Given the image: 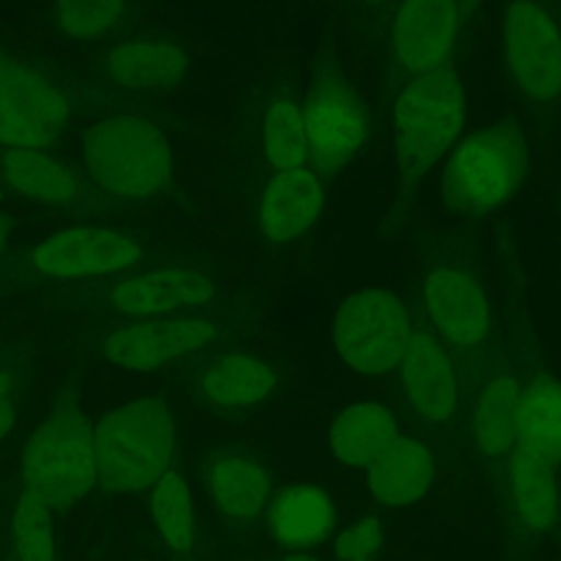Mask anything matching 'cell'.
<instances>
[{"mask_svg":"<svg viewBox=\"0 0 561 561\" xmlns=\"http://www.w3.org/2000/svg\"><path fill=\"white\" fill-rule=\"evenodd\" d=\"M434 471L432 451L421 440L399 434L366 467V484L379 504L408 506L430 491Z\"/></svg>","mask_w":561,"mask_h":561,"instance_id":"20","label":"cell"},{"mask_svg":"<svg viewBox=\"0 0 561 561\" xmlns=\"http://www.w3.org/2000/svg\"><path fill=\"white\" fill-rule=\"evenodd\" d=\"M18 405V381L11 373L0 370V438L11 430Z\"/></svg>","mask_w":561,"mask_h":561,"instance_id":"32","label":"cell"},{"mask_svg":"<svg viewBox=\"0 0 561 561\" xmlns=\"http://www.w3.org/2000/svg\"><path fill=\"white\" fill-rule=\"evenodd\" d=\"M386 539L383 524L377 517H359L346 524L333 537V557L337 561H370Z\"/></svg>","mask_w":561,"mask_h":561,"instance_id":"31","label":"cell"},{"mask_svg":"<svg viewBox=\"0 0 561 561\" xmlns=\"http://www.w3.org/2000/svg\"><path fill=\"white\" fill-rule=\"evenodd\" d=\"M213 296L210 276L180 265L123 276L110 289L112 307L136 320L184 316L210 302Z\"/></svg>","mask_w":561,"mask_h":561,"instance_id":"11","label":"cell"},{"mask_svg":"<svg viewBox=\"0 0 561 561\" xmlns=\"http://www.w3.org/2000/svg\"><path fill=\"white\" fill-rule=\"evenodd\" d=\"M458 35V0H401L392 22V48L414 75L443 68Z\"/></svg>","mask_w":561,"mask_h":561,"instance_id":"14","label":"cell"},{"mask_svg":"<svg viewBox=\"0 0 561 561\" xmlns=\"http://www.w3.org/2000/svg\"><path fill=\"white\" fill-rule=\"evenodd\" d=\"M283 561H322L309 552H289L287 557H283Z\"/></svg>","mask_w":561,"mask_h":561,"instance_id":"33","label":"cell"},{"mask_svg":"<svg viewBox=\"0 0 561 561\" xmlns=\"http://www.w3.org/2000/svg\"><path fill=\"white\" fill-rule=\"evenodd\" d=\"M202 478L215 506L234 522H252L270 506V471L252 456L221 451L206 462Z\"/></svg>","mask_w":561,"mask_h":561,"instance_id":"17","label":"cell"},{"mask_svg":"<svg viewBox=\"0 0 561 561\" xmlns=\"http://www.w3.org/2000/svg\"><path fill=\"white\" fill-rule=\"evenodd\" d=\"M103 70L127 90H167L186 77L188 55L171 39L131 37L105 55Z\"/></svg>","mask_w":561,"mask_h":561,"instance_id":"19","label":"cell"},{"mask_svg":"<svg viewBox=\"0 0 561 561\" xmlns=\"http://www.w3.org/2000/svg\"><path fill=\"white\" fill-rule=\"evenodd\" d=\"M423 305L436 333L454 346H478L489 333V300L482 287L460 270L430 272L423 280Z\"/></svg>","mask_w":561,"mask_h":561,"instance_id":"13","label":"cell"},{"mask_svg":"<svg viewBox=\"0 0 561 561\" xmlns=\"http://www.w3.org/2000/svg\"><path fill=\"white\" fill-rule=\"evenodd\" d=\"M215 333L210 320L193 313L136 320L112 331L101 353L118 368L147 373L204 348Z\"/></svg>","mask_w":561,"mask_h":561,"instance_id":"10","label":"cell"},{"mask_svg":"<svg viewBox=\"0 0 561 561\" xmlns=\"http://www.w3.org/2000/svg\"><path fill=\"white\" fill-rule=\"evenodd\" d=\"M278 383L276 370L245 353L213 359L199 377L202 397L217 408H248L261 403Z\"/></svg>","mask_w":561,"mask_h":561,"instance_id":"23","label":"cell"},{"mask_svg":"<svg viewBox=\"0 0 561 561\" xmlns=\"http://www.w3.org/2000/svg\"><path fill=\"white\" fill-rule=\"evenodd\" d=\"M508 456V502L517 522L535 535L550 530L559 517L554 467L519 447Z\"/></svg>","mask_w":561,"mask_h":561,"instance_id":"22","label":"cell"},{"mask_svg":"<svg viewBox=\"0 0 561 561\" xmlns=\"http://www.w3.org/2000/svg\"><path fill=\"white\" fill-rule=\"evenodd\" d=\"M324 195L318 178L298 167L276 171L259 202L261 232L276 243L300 237L320 215Z\"/></svg>","mask_w":561,"mask_h":561,"instance_id":"18","label":"cell"},{"mask_svg":"<svg viewBox=\"0 0 561 561\" xmlns=\"http://www.w3.org/2000/svg\"><path fill=\"white\" fill-rule=\"evenodd\" d=\"M175 430L158 397H138L110 410L94 427L99 484L116 495L147 491L169 471Z\"/></svg>","mask_w":561,"mask_h":561,"instance_id":"2","label":"cell"},{"mask_svg":"<svg viewBox=\"0 0 561 561\" xmlns=\"http://www.w3.org/2000/svg\"><path fill=\"white\" fill-rule=\"evenodd\" d=\"M2 178L31 202L66 204L79 193L75 171L44 149H7L2 153Z\"/></svg>","mask_w":561,"mask_h":561,"instance_id":"25","label":"cell"},{"mask_svg":"<svg viewBox=\"0 0 561 561\" xmlns=\"http://www.w3.org/2000/svg\"><path fill=\"white\" fill-rule=\"evenodd\" d=\"M125 13V0H55V26L75 42H96L112 33Z\"/></svg>","mask_w":561,"mask_h":561,"instance_id":"29","label":"cell"},{"mask_svg":"<svg viewBox=\"0 0 561 561\" xmlns=\"http://www.w3.org/2000/svg\"><path fill=\"white\" fill-rule=\"evenodd\" d=\"M70 121L66 92L37 68L0 50V145L42 149Z\"/></svg>","mask_w":561,"mask_h":561,"instance_id":"7","label":"cell"},{"mask_svg":"<svg viewBox=\"0 0 561 561\" xmlns=\"http://www.w3.org/2000/svg\"><path fill=\"white\" fill-rule=\"evenodd\" d=\"M81 158L92 184L123 202L162 193L171 184L175 164L167 134L136 114H112L90 125Z\"/></svg>","mask_w":561,"mask_h":561,"instance_id":"1","label":"cell"},{"mask_svg":"<svg viewBox=\"0 0 561 561\" xmlns=\"http://www.w3.org/2000/svg\"><path fill=\"white\" fill-rule=\"evenodd\" d=\"M149 508L164 546L173 552H188L195 543L197 524L191 491L178 471L169 469L156 480L151 486Z\"/></svg>","mask_w":561,"mask_h":561,"instance_id":"27","label":"cell"},{"mask_svg":"<svg viewBox=\"0 0 561 561\" xmlns=\"http://www.w3.org/2000/svg\"><path fill=\"white\" fill-rule=\"evenodd\" d=\"M96 482L94 427L72 408L57 410L24 447V491L39 497L50 511H66Z\"/></svg>","mask_w":561,"mask_h":561,"instance_id":"3","label":"cell"},{"mask_svg":"<svg viewBox=\"0 0 561 561\" xmlns=\"http://www.w3.org/2000/svg\"><path fill=\"white\" fill-rule=\"evenodd\" d=\"M515 447L552 467L561 462V383L535 379L522 388Z\"/></svg>","mask_w":561,"mask_h":561,"instance_id":"24","label":"cell"},{"mask_svg":"<svg viewBox=\"0 0 561 561\" xmlns=\"http://www.w3.org/2000/svg\"><path fill=\"white\" fill-rule=\"evenodd\" d=\"M412 335L401 298L388 289H364L348 296L333 316L337 357L355 373L377 377L394 370Z\"/></svg>","mask_w":561,"mask_h":561,"instance_id":"6","label":"cell"},{"mask_svg":"<svg viewBox=\"0 0 561 561\" xmlns=\"http://www.w3.org/2000/svg\"><path fill=\"white\" fill-rule=\"evenodd\" d=\"M307 129L302 110L291 101H274L263 121V149L276 171L298 169L307 158Z\"/></svg>","mask_w":561,"mask_h":561,"instance_id":"28","label":"cell"},{"mask_svg":"<svg viewBox=\"0 0 561 561\" xmlns=\"http://www.w3.org/2000/svg\"><path fill=\"white\" fill-rule=\"evenodd\" d=\"M399 436L397 416L381 401L364 399L342 408L327 432V447L344 467H368Z\"/></svg>","mask_w":561,"mask_h":561,"instance_id":"21","label":"cell"},{"mask_svg":"<svg viewBox=\"0 0 561 561\" xmlns=\"http://www.w3.org/2000/svg\"><path fill=\"white\" fill-rule=\"evenodd\" d=\"M528 149L517 127H491L460 140L443 171L447 206L480 215L508 202L524 182Z\"/></svg>","mask_w":561,"mask_h":561,"instance_id":"4","label":"cell"},{"mask_svg":"<svg viewBox=\"0 0 561 561\" xmlns=\"http://www.w3.org/2000/svg\"><path fill=\"white\" fill-rule=\"evenodd\" d=\"M504 57L515 85L533 101L561 94V28L535 0H515L504 15Z\"/></svg>","mask_w":561,"mask_h":561,"instance_id":"8","label":"cell"},{"mask_svg":"<svg viewBox=\"0 0 561 561\" xmlns=\"http://www.w3.org/2000/svg\"><path fill=\"white\" fill-rule=\"evenodd\" d=\"M522 386L511 375L489 379L471 405V438L486 456H506L515 449L517 403Z\"/></svg>","mask_w":561,"mask_h":561,"instance_id":"26","label":"cell"},{"mask_svg":"<svg viewBox=\"0 0 561 561\" xmlns=\"http://www.w3.org/2000/svg\"><path fill=\"white\" fill-rule=\"evenodd\" d=\"M142 259V245L114 228L72 226L42 239L28 252V265L48 278H101L125 272Z\"/></svg>","mask_w":561,"mask_h":561,"instance_id":"9","label":"cell"},{"mask_svg":"<svg viewBox=\"0 0 561 561\" xmlns=\"http://www.w3.org/2000/svg\"><path fill=\"white\" fill-rule=\"evenodd\" d=\"M13 541L18 561H55L53 511L26 491L13 506Z\"/></svg>","mask_w":561,"mask_h":561,"instance_id":"30","label":"cell"},{"mask_svg":"<svg viewBox=\"0 0 561 561\" xmlns=\"http://www.w3.org/2000/svg\"><path fill=\"white\" fill-rule=\"evenodd\" d=\"M7 237H9V226H7V219L0 215V252H2V248L7 243Z\"/></svg>","mask_w":561,"mask_h":561,"instance_id":"34","label":"cell"},{"mask_svg":"<svg viewBox=\"0 0 561 561\" xmlns=\"http://www.w3.org/2000/svg\"><path fill=\"white\" fill-rule=\"evenodd\" d=\"M366 2H373V4H375V2H383V0H366Z\"/></svg>","mask_w":561,"mask_h":561,"instance_id":"35","label":"cell"},{"mask_svg":"<svg viewBox=\"0 0 561 561\" xmlns=\"http://www.w3.org/2000/svg\"><path fill=\"white\" fill-rule=\"evenodd\" d=\"M401 390L405 401L430 423H447L458 410L456 368L427 331H412L405 353L399 362Z\"/></svg>","mask_w":561,"mask_h":561,"instance_id":"15","label":"cell"},{"mask_svg":"<svg viewBox=\"0 0 561 561\" xmlns=\"http://www.w3.org/2000/svg\"><path fill=\"white\" fill-rule=\"evenodd\" d=\"M394 153L405 173L421 175L456 142L465 125V90L438 68L416 75L394 101Z\"/></svg>","mask_w":561,"mask_h":561,"instance_id":"5","label":"cell"},{"mask_svg":"<svg viewBox=\"0 0 561 561\" xmlns=\"http://www.w3.org/2000/svg\"><path fill=\"white\" fill-rule=\"evenodd\" d=\"M267 530L272 539L289 552H309L327 541L337 513L331 495L313 484H294L270 500Z\"/></svg>","mask_w":561,"mask_h":561,"instance_id":"16","label":"cell"},{"mask_svg":"<svg viewBox=\"0 0 561 561\" xmlns=\"http://www.w3.org/2000/svg\"><path fill=\"white\" fill-rule=\"evenodd\" d=\"M307 145L320 167L346 164L364 145L368 116L359 96L340 85L324 83L307 101L302 110Z\"/></svg>","mask_w":561,"mask_h":561,"instance_id":"12","label":"cell"}]
</instances>
